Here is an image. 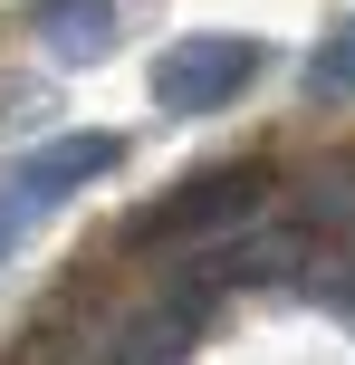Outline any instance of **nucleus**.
Returning a JSON list of instances; mask_svg holds the SVG:
<instances>
[{
	"label": "nucleus",
	"instance_id": "7ed1b4c3",
	"mask_svg": "<svg viewBox=\"0 0 355 365\" xmlns=\"http://www.w3.org/2000/svg\"><path fill=\"white\" fill-rule=\"evenodd\" d=\"M125 164V135H106V125H87V135H58V145H38V154H19L10 164V192L29 202V212H48V202H68V192H87L96 173H115Z\"/></svg>",
	"mask_w": 355,
	"mask_h": 365
},
{
	"label": "nucleus",
	"instance_id": "39448f33",
	"mask_svg": "<svg viewBox=\"0 0 355 365\" xmlns=\"http://www.w3.org/2000/svg\"><path fill=\"white\" fill-rule=\"evenodd\" d=\"M192 327H202V289H173L164 308L115 317V327L96 336V356H87V365H173V356L192 346Z\"/></svg>",
	"mask_w": 355,
	"mask_h": 365
},
{
	"label": "nucleus",
	"instance_id": "f257e3e1",
	"mask_svg": "<svg viewBox=\"0 0 355 365\" xmlns=\"http://www.w3.org/2000/svg\"><path fill=\"white\" fill-rule=\"evenodd\" d=\"M260 68H269L260 38H240V29H192V38H173V48L154 58V106H164V115H211V106H231Z\"/></svg>",
	"mask_w": 355,
	"mask_h": 365
},
{
	"label": "nucleus",
	"instance_id": "20e7f679",
	"mask_svg": "<svg viewBox=\"0 0 355 365\" xmlns=\"http://www.w3.org/2000/svg\"><path fill=\"white\" fill-rule=\"evenodd\" d=\"M260 192H269V173H260V164L202 173V182H183V192H164V202H154L144 240H202V231H221V221H240V212H250Z\"/></svg>",
	"mask_w": 355,
	"mask_h": 365
},
{
	"label": "nucleus",
	"instance_id": "f03ea898",
	"mask_svg": "<svg viewBox=\"0 0 355 365\" xmlns=\"http://www.w3.org/2000/svg\"><path fill=\"white\" fill-rule=\"evenodd\" d=\"M269 279H298V231L288 221H221L183 250V289H269Z\"/></svg>",
	"mask_w": 355,
	"mask_h": 365
},
{
	"label": "nucleus",
	"instance_id": "423d86ee",
	"mask_svg": "<svg viewBox=\"0 0 355 365\" xmlns=\"http://www.w3.org/2000/svg\"><path fill=\"white\" fill-rule=\"evenodd\" d=\"M115 0H38V38H48L58 68H96V58L115 48Z\"/></svg>",
	"mask_w": 355,
	"mask_h": 365
},
{
	"label": "nucleus",
	"instance_id": "0eeeda50",
	"mask_svg": "<svg viewBox=\"0 0 355 365\" xmlns=\"http://www.w3.org/2000/svg\"><path fill=\"white\" fill-rule=\"evenodd\" d=\"M307 96H355V19L317 38V58H307Z\"/></svg>",
	"mask_w": 355,
	"mask_h": 365
},
{
	"label": "nucleus",
	"instance_id": "6e6552de",
	"mask_svg": "<svg viewBox=\"0 0 355 365\" xmlns=\"http://www.w3.org/2000/svg\"><path fill=\"white\" fill-rule=\"evenodd\" d=\"M19 231H29V202H19V192H10V173H0V259L19 250Z\"/></svg>",
	"mask_w": 355,
	"mask_h": 365
}]
</instances>
